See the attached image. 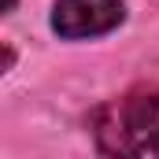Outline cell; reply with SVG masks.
<instances>
[{"instance_id":"cell-4","label":"cell","mask_w":159,"mask_h":159,"mask_svg":"<svg viewBox=\"0 0 159 159\" xmlns=\"http://www.w3.org/2000/svg\"><path fill=\"white\" fill-rule=\"evenodd\" d=\"M15 4H19V0H4V7H0V11H4V15H11V11H15Z\"/></svg>"},{"instance_id":"cell-1","label":"cell","mask_w":159,"mask_h":159,"mask_svg":"<svg viewBox=\"0 0 159 159\" xmlns=\"http://www.w3.org/2000/svg\"><path fill=\"white\" fill-rule=\"evenodd\" d=\"M100 156L159 159V85H133L93 115Z\"/></svg>"},{"instance_id":"cell-2","label":"cell","mask_w":159,"mask_h":159,"mask_svg":"<svg viewBox=\"0 0 159 159\" xmlns=\"http://www.w3.org/2000/svg\"><path fill=\"white\" fill-rule=\"evenodd\" d=\"M126 22V0H56L48 26L59 41H96Z\"/></svg>"},{"instance_id":"cell-3","label":"cell","mask_w":159,"mask_h":159,"mask_svg":"<svg viewBox=\"0 0 159 159\" xmlns=\"http://www.w3.org/2000/svg\"><path fill=\"white\" fill-rule=\"evenodd\" d=\"M15 67V48H11V41H4V74Z\"/></svg>"}]
</instances>
